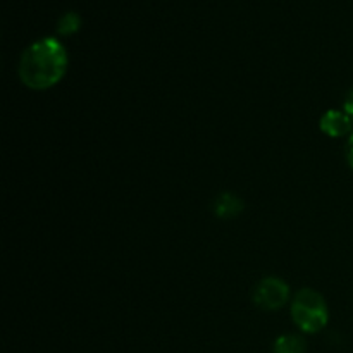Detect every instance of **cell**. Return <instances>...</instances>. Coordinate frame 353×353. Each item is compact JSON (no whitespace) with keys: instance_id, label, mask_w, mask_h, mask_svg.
Wrapping results in <instances>:
<instances>
[{"instance_id":"4","label":"cell","mask_w":353,"mask_h":353,"mask_svg":"<svg viewBox=\"0 0 353 353\" xmlns=\"http://www.w3.org/2000/svg\"><path fill=\"white\" fill-rule=\"evenodd\" d=\"M352 117L347 112L341 110H327L323 117H321L319 128L324 134L331 138L345 137L352 131Z\"/></svg>"},{"instance_id":"5","label":"cell","mask_w":353,"mask_h":353,"mask_svg":"<svg viewBox=\"0 0 353 353\" xmlns=\"http://www.w3.org/2000/svg\"><path fill=\"white\" fill-rule=\"evenodd\" d=\"M243 200L231 192L221 193V195H217L216 202H214V214L219 219H234V217H238L243 212Z\"/></svg>"},{"instance_id":"2","label":"cell","mask_w":353,"mask_h":353,"mask_svg":"<svg viewBox=\"0 0 353 353\" xmlns=\"http://www.w3.org/2000/svg\"><path fill=\"white\" fill-rule=\"evenodd\" d=\"M292 317L293 323L303 331V333H319L324 330L330 321V310L323 295L310 288L300 290L292 302Z\"/></svg>"},{"instance_id":"7","label":"cell","mask_w":353,"mask_h":353,"mask_svg":"<svg viewBox=\"0 0 353 353\" xmlns=\"http://www.w3.org/2000/svg\"><path fill=\"white\" fill-rule=\"evenodd\" d=\"M78 24H79V17L76 16L74 12H68L61 21H59V31L64 34L72 33V31L78 28Z\"/></svg>"},{"instance_id":"3","label":"cell","mask_w":353,"mask_h":353,"mask_svg":"<svg viewBox=\"0 0 353 353\" xmlns=\"http://www.w3.org/2000/svg\"><path fill=\"white\" fill-rule=\"evenodd\" d=\"M290 299V286L283 279L269 276L254 290V303L262 310H278L286 305Z\"/></svg>"},{"instance_id":"8","label":"cell","mask_w":353,"mask_h":353,"mask_svg":"<svg viewBox=\"0 0 353 353\" xmlns=\"http://www.w3.org/2000/svg\"><path fill=\"white\" fill-rule=\"evenodd\" d=\"M345 112L348 114V116L352 117V121H353V90L350 93H348V97H347V100H345Z\"/></svg>"},{"instance_id":"1","label":"cell","mask_w":353,"mask_h":353,"mask_svg":"<svg viewBox=\"0 0 353 353\" xmlns=\"http://www.w3.org/2000/svg\"><path fill=\"white\" fill-rule=\"evenodd\" d=\"M68 69V54L61 41L47 37L31 43L23 52L19 78L28 88L47 90L57 85Z\"/></svg>"},{"instance_id":"9","label":"cell","mask_w":353,"mask_h":353,"mask_svg":"<svg viewBox=\"0 0 353 353\" xmlns=\"http://www.w3.org/2000/svg\"><path fill=\"white\" fill-rule=\"evenodd\" d=\"M347 161L350 164V168L353 169V133L352 137L348 138V143H347Z\"/></svg>"},{"instance_id":"6","label":"cell","mask_w":353,"mask_h":353,"mask_svg":"<svg viewBox=\"0 0 353 353\" xmlns=\"http://www.w3.org/2000/svg\"><path fill=\"white\" fill-rule=\"evenodd\" d=\"M307 345L296 334H283L274 341V353H305Z\"/></svg>"}]
</instances>
